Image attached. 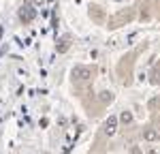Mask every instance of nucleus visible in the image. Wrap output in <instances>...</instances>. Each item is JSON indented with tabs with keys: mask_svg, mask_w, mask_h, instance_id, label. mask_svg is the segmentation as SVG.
I'll list each match as a JSON object with an SVG mask.
<instances>
[{
	"mask_svg": "<svg viewBox=\"0 0 160 154\" xmlns=\"http://www.w3.org/2000/svg\"><path fill=\"white\" fill-rule=\"evenodd\" d=\"M92 75H94L92 66H75L73 69V79H77V81H88Z\"/></svg>",
	"mask_w": 160,
	"mask_h": 154,
	"instance_id": "2",
	"label": "nucleus"
},
{
	"mask_svg": "<svg viewBox=\"0 0 160 154\" xmlns=\"http://www.w3.org/2000/svg\"><path fill=\"white\" fill-rule=\"evenodd\" d=\"M120 122H122V124H130V122H132V114H130V111H122V114H120Z\"/></svg>",
	"mask_w": 160,
	"mask_h": 154,
	"instance_id": "6",
	"label": "nucleus"
},
{
	"mask_svg": "<svg viewBox=\"0 0 160 154\" xmlns=\"http://www.w3.org/2000/svg\"><path fill=\"white\" fill-rule=\"evenodd\" d=\"M98 101L102 103V105H107V103L113 101V94H111L109 90H105V92H100V94H98Z\"/></svg>",
	"mask_w": 160,
	"mask_h": 154,
	"instance_id": "5",
	"label": "nucleus"
},
{
	"mask_svg": "<svg viewBox=\"0 0 160 154\" xmlns=\"http://www.w3.org/2000/svg\"><path fill=\"white\" fill-rule=\"evenodd\" d=\"M34 17H37V9H34V4H32V2H26L24 7L19 9V19H22L24 24H30Z\"/></svg>",
	"mask_w": 160,
	"mask_h": 154,
	"instance_id": "1",
	"label": "nucleus"
},
{
	"mask_svg": "<svg viewBox=\"0 0 160 154\" xmlns=\"http://www.w3.org/2000/svg\"><path fill=\"white\" fill-rule=\"evenodd\" d=\"M141 137H143L145 141H149V143H154V141L160 139V131L158 128H145V131L141 133Z\"/></svg>",
	"mask_w": 160,
	"mask_h": 154,
	"instance_id": "4",
	"label": "nucleus"
},
{
	"mask_svg": "<svg viewBox=\"0 0 160 154\" xmlns=\"http://www.w3.org/2000/svg\"><path fill=\"white\" fill-rule=\"evenodd\" d=\"M115 131H118V118H115V116H111L109 120L105 122V126H102V133L111 137V135H115Z\"/></svg>",
	"mask_w": 160,
	"mask_h": 154,
	"instance_id": "3",
	"label": "nucleus"
}]
</instances>
